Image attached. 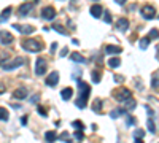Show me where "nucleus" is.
<instances>
[{
  "mask_svg": "<svg viewBox=\"0 0 159 143\" xmlns=\"http://www.w3.org/2000/svg\"><path fill=\"white\" fill-rule=\"evenodd\" d=\"M77 83H78V87H80V92H81V94H80V97H78L77 102H75V105H77L78 108H85L91 89H89V86H88L83 80H77Z\"/></svg>",
  "mask_w": 159,
  "mask_h": 143,
  "instance_id": "1",
  "label": "nucleus"
},
{
  "mask_svg": "<svg viewBox=\"0 0 159 143\" xmlns=\"http://www.w3.org/2000/svg\"><path fill=\"white\" fill-rule=\"evenodd\" d=\"M21 46L29 53H38V51L43 49V45H41L38 40H24L21 43Z\"/></svg>",
  "mask_w": 159,
  "mask_h": 143,
  "instance_id": "2",
  "label": "nucleus"
},
{
  "mask_svg": "<svg viewBox=\"0 0 159 143\" xmlns=\"http://www.w3.org/2000/svg\"><path fill=\"white\" fill-rule=\"evenodd\" d=\"M130 94H132V92H130L127 87H119V89L113 91V95H115V99L118 100V102H126V100H129Z\"/></svg>",
  "mask_w": 159,
  "mask_h": 143,
  "instance_id": "3",
  "label": "nucleus"
},
{
  "mask_svg": "<svg viewBox=\"0 0 159 143\" xmlns=\"http://www.w3.org/2000/svg\"><path fill=\"white\" fill-rule=\"evenodd\" d=\"M22 64H24V59H22V57H16V59H13L11 62L2 61V62H0V65H2V68H5V70H15V68H18L19 65H22Z\"/></svg>",
  "mask_w": 159,
  "mask_h": 143,
  "instance_id": "4",
  "label": "nucleus"
},
{
  "mask_svg": "<svg viewBox=\"0 0 159 143\" xmlns=\"http://www.w3.org/2000/svg\"><path fill=\"white\" fill-rule=\"evenodd\" d=\"M46 65H48V64H46V61L43 57L37 59V62H35V73H37V75H38V76L43 75V73L46 72Z\"/></svg>",
  "mask_w": 159,
  "mask_h": 143,
  "instance_id": "5",
  "label": "nucleus"
},
{
  "mask_svg": "<svg viewBox=\"0 0 159 143\" xmlns=\"http://www.w3.org/2000/svg\"><path fill=\"white\" fill-rule=\"evenodd\" d=\"M41 16H43V19H46V21H53L56 18V10L53 7H45L43 10H41Z\"/></svg>",
  "mask_w": 159,
  "mask_h": 143,
  "instance_id": "6",
  "label": "nucleus"
},
{
  "mask_svg": "<svg viewBox=\"0 0 159 143\" xmlns=\"http://www.w3.org/2000/svg\"><path fill=\"white\" fill-rule=\"evenodd\" d=\"M142 16L145 18V19H153L154 16H156V10H154V7L151 5H146L142 8Z\"/></svg>",
  "mask_w": 159,
  "mask_h": 143,
  "instance_id": "7",
  "label": "nucleus"
},
{
  "mask_svg": "<svg viewBox=\"0 0 159 143\" xmlns=\"http://www.w3.org/2000/svg\"><path fill=\"white\" fill-rule=\"evenodd\" d=\"M13 35L10 34V32H7V30H0V43L2 45H10L13 43Z\"/></svg>",
  "mask_w": 159,
  "mask_h": 143,
  "instance_id": "8",
  "label": "nucleus"
},
{
  "mask_svg": "<svg viewBox=\"0 0 159 143\" xmlns=\"http://www.w3.org/2000/svg\"><path fill=\"white\" fill-rule=\"evenodd\" d=\"M45 83L48 86H56L59 83V73L57 72H51L48 76H46V80H45Z\"/></svg>",
  "mask_w": 159,
  "mask_h": 143,
  "instance_id": "9",
  "label": "nucleus"
},
{
  "mask_svg": "<svg viewBox=\"0 0 159 143\" xmlns=\"http://www.w3.org/2000/svg\"><path fill=\"white\" fill-rule=\"evenodd\" d=\"M32 8H34V3H24V5L19 7V10H18V15H19V16L29 15V13L32 11Z\"/></svg>",
  "mask_w": 159,
  "mask_h": 143,
  "instance_id": "10",
  "label": "nucleus"
},
{
  "mask_svg": "<svg viewBox=\"0 0 159 143\" xmlns=\"http://www.w3.org/2000/svg\"><path fill=\"white\" fill-rule=\"evenodd\" d=\"M13 27H15V29H18V30L21 32V34H24V35H30L32 32L35 30L34 26H19V24H15Z\"/></svg>",
  "mask_w": 159,
  "mask_h": 143,
  "instance_id": "11",
  "label": "nucleus"
},
{
  "mask_svg": "<svg viewBox=\"0 0 159 143\" xmlns=\"http://www.w3.org/2000/svg\"><path fill=\"white\" fill-rule=\"evenodd\" d=\"M123 49H121V46H115V45H107L105 46V53L111 56V54H119Z\"/></svg>",
  "mask_w": 159,
  "mask_h": 143,
  "instance_id": "12",
  "label": "nucleus"
},
{
  "mask_svg": "<svg viewBox=\"0 0 159 143\" xmlns=\"http://www.w3.org/2000/svg\"><path fill=\"white\" fill-rule=\"evenodd\" d=\"M116 29L118 30H127L129 29V21L126 19V18H119L118 19V22H116Z\"/></svg>",
  "mask_w": 159,
  "mask_h": 143,
  "instance_id": "13",
  "label": "nucleus"
},
{
  "mask_svg": "<svg viewBox=\"0 0 159 143\" xmlns=\"http://www.w3.org/2000/svg\"><path fill=\"white\" fill-rule=\"evenodd\" d=\"M13 97L19 99V100H24L27 97V89L26 87H18V89L15 91V94H13Z\"/></svg>",
  "mask_w": 159,
  "mask_h": 143,
  "instance_id": "14",
  "label": "nucleus"
},
{
  "mask_svg": "<svg viewBox=\"0 0 159 143\" xmlns=\"http://www.w3.org/2000/svg\"><path fill=\"white\" fill-rule=\"evenodd\" d=\"M70 59H72L73 62H78V64H85L86 62V59L83 57L80 53H72V54H70Z\"/></svg>",
  "mask_w": 159,
  "mask_h": 143,
  "instance_id": "15",
  "label": "nucleus"
},
{
  "mask_svg": "<svg viewBox=\"0 0 159 143\" xmlns=\"http://www.w3.org/2000/svg\"><path fill=\"white\" fill-rule=\"evenodd\" d=\"M45 140L48 142V143H53V142H56V140H57V133L53 132V131H48V132L45 133Z\"/></svg>",
  "mask_w": 159,
  "mask_h": 143,
  "instance_id": "16",
  "label": "nucleus"
},
{
  "mask_svg": "<svg viewBox=\"0 0 159 143\" xmlns=\"http://www.w3.org/2000/svg\"><path fill=\"white\" fill-rule=\"evenodd\" d=\"M72 95H73V89H72V87H65V89H62V92H60V97H62L64 100H68Z\"/></svg>",
  "mask_w": 159,
  "mask_h": 143,
  "instance_id": "17",
  "label": "nucleus"
},
{
  "mask_svg": "<svg viewBox=\"0 0 159 143\" xmlns=\"http://www.w3.org/2000/svg\"><path fill=\"white\" fill-rule=\"evenodd\" d=\"M91 15L94 16V18H100V15H102V7H100V5H92V7H91Z\"/></svg>",
  "mask_w": 159,
  "mask_h": 143,
  "instance_id": "18",
  "label": "nucleus"
},
{
  "mask_svg": "<svg viewBox=\"0 0 159 143\" xmlns=\"http://www.w3.org/2000/svg\"><path fill=\"white\" fill-rule=\"evenodd\" d=\"M11 11H13V8H11V7L5 8V10L2 11V15H0V21H5V19H8V16L11 15Z\"/></svg>",
  "mask_w": 159,
  "mask_h": 143,
  "instance_id": "19",
  "label": "nucleus"
},
{
  "mask_svg": "<svg viewBox=\"0 0 159 143\" xmlns=\"http://www.w3.org/2000/svg\"><path fill=\"white\" fill-rule=\"evenodd\" d=\"M108 65H110L111 68L119 67V65H121V59H119V57H111L110 61H108Z\"/></svg>",
  "mask_w": 159,
  "mask_h": 143,
  "instance_id": "20",
  "label": "nucleus"
},
{
  "mask_svg": "<svg viewBox=\"0 0 159 143\" xmlns=\"http://www.w3.org/2000/svg\"><path fill=\"white\" fill-rule=\"evenodd\" d=\"M100 105H102V100H100V99H96V100H94V103H92V110H94L96 113H102Z\"/></svg>",
  "mask_w": 159,
  "mask_h": 143,
  "instance_id": "21",
  "label": "nucleus"
},
{
  "mask_svg": "<svg viewBox=\"0 0 159 143\" xmlns=\"http://www.w3.org/2000/svg\"><path fill=\"white\" fill-rule=\"evenodd\" d=\"M10 118V114H8L7 111V108H3V107H0V121H7V119Z\"/></svg>",
  "mask_w": 159,
  "mask_h": 143,
  "instance_id": "22",
  "label": "nucleus"
},
{
  "mask_svg": "<svg viewBox=\"0 0 159 143\" xmlns=\"http://www.w3.org/2000/svg\"><path fill=\"white\" fill-rule=\"evenodd\" d=\"M53 29L56 32H59V34H62V35H67V30H65L60 24H57V22H54V24H53Z\"/></svg>",
  "mask_w": 159,
  "mask_h": 143,
  "instance_id": "23",
  "label": "nucleus"
},
{
  "mask_svg": "<svg viewBox=\"0 0 159 143\" xmlns=\"http://www.w3.org/2000/svg\"><path fill=\"white\" fill-rule=\"evenodd\" d=\"M149 37H143V38H140V48L145 49V48H148V45H149Z\"/></svg>",
  "mask_w": 159,
  "mask_h": 143,
  "instance_id": "24",
  "label": "nucleus"
},
{
  "mask_svg": "<svg viewBox=\"0 0 159 143\" xmlns=\"http://www.w3.org/2000/svg\"><path fill=\"white\" fill-rule=\"evenodd\" d=\"M119 114H126V110H123V108L113 110V111H111V113H110V116H111V118H113V119H115V118H118V116H119Z\"/></svg>",
  "mask_w": 159,
  "mask_h": 143,
  "instance_id": "25",
  "label": "nucleus"
},
{
  "mask_svg": "<svg viewBox=\"0 0 159 143\" xmlns=\"http://www.w3.org/2000/svg\"><path fill=\"white\" fill-rule=\"evenodd\" d=\"M72 127L77 129V131H85V124H83L81 121H73L72 122Z\"/></svg>",
  "mask_w": 159,
  "mask_h": 143,
  "instance_id": "26",
  "label": "nucleus"
},
{
  "mask_svg": "<svg viewBox=\"0 0 159 143\" xmlns=\"http://www.w3.org/2000/svg\"><path fill=\"white\" fill-rule=\"evenodd\" d=\"M146 124H148V131H149V132H151V133H154V132H156V126H154V121H153V118H149Z\"/></svg>",
  "mask_w": 159,
  "mask_h": 143,
  "instance_id": "27",
  "label": "nucleus"
},
{
  "mask_svg": "<svg viewBox=\"0 0 159 143\" xmlns=\"http://www.w3.org/2000/svg\"><path fill=\"white\" fill-rule=\"evenodd\" d=\"M135 105H137V103H135V100H132V97H130L129 100H126V108H127V110H134Z\"/></svg>",
  "mask_w": 159,
  "mask_h": 143,
  "instance_id": "28",
  "label": "nucleus"
},
{
  "mask_svg": "<svg viewBox=\"0 0 159 143\" xmlns=\"http://www.w3.org/2000/svg\"><path fill=\"white\" fill-rule=\"evenodd\" d=\"M148 37H149L151 40H153V38H159V30H158V29H151V30H149V35H148Z\"/></svg>",
  "mask_w": 159,
  "mask_h": 143,
  "instance_id": "29",
  "label": "nucleus"
},
{
  "mask_svg": "<svg viewBox=\"0 0 159 143\" xmlns=\"http://www.w3.org/2000/svg\"><path fill=\"white\" fill-rule=\"evenodd\" d=\"M92 81H94V83H99L100 81V72L99 70H94V72H92Z\"/></svg>",
  "mask_w": 159,
  "mask_h": 143,
  "instance_id": "30",
  "label": "nucleus"
},
{
  "mask_svg": "<svg viewBox=\"0 0 159 143\" xmlns=\"http://www.w3.org/2000/svg\"><path fill=\"white\" fill-rule=\"evenodd\" d=\"M37 110H38V113L41 114V116H48V111H46V108H43V107H37Z\"/></svg>",
  "mask_w": 159,
  "mask_h": 143,
  "instance_id": "31",
  "label": "nucleus"
},
{
  "mask_svg": "<svg viewBox=\"0 0 159 143\" xmlns=\"http://www.w3.org/2000/svg\"><path fill=\"white\" fill-rule=\"evenodd\" d=\"M151 86H153V89H159V78H154V80L151 81Z\"/></svg>",
  "mask_w": 159,
  "mask_h": 143,
  "instance_id": "32",
  "label": "nucleus"
},
{
  "mask_svg": "<svg viewBox=\"0 0 159 143\" xmlns=\"http://www.w3.org/2000/svg\"><path fill=\"white\" fill-rule=\"evenodd\" d=\"M104 21L107 22V24H110V22H111V15H110L108 11H105V15H104Z\"/></svg>",
  "mask_w": 159,
  "mask_h": 143,
  "instance_id": "33",
  "label": "nucleus"
},
{
  "mask_svg": "<svg viewBox=\"0 0 159 143\" xmlns=\"http://www.w3.org/2000/svg\"><path fill=\"white\" fill-rule=\"evenodd\" d=\"M75 137H77V140H83V138H85V133H83V131H77L75 132Z\"/></svg>",
  "mask_w": 159,
  "mask_h": 143,
  "instance_id": "34",
  "label": "nucleus"
},
{
  "mask_svg": "<svg viewBox=\"0 0 159 143\" xmlns=\"http://www.w3.org/2000/svg\"><path fill=\"white\" fill-rule=\"evenodd\" d=\"M145 135V132L142 131V129H137V131H135V137H137V138H142Z\"/></svg>",
  "mask_w": 159,
  "mask_h": 143,
  "instance_id": "35",
  "label": "nucleus"
},
{
  "mask_svg": "<svg viewBox=\"0 0 159 143\" xmlns=\"http://www.w3.org/2000/svg\"><path fill=\"white\" fill-rule=\"evenodd\" d=\"M126 122H127V126H132V124H135V119L132 116H127V121Z\"/></svg>",
  "mask_w": 159,
  "mask_h": 143,
  "instance_id": "36",
  "label": "nucleus"
},
{
  "mask_svg": "<svg viewBox=\"0 0 159 143\" xmlns=\"http://www.w3.org/2000/svg\"><path fill=\"white\" fill-rule=\"evenodd\" d=\"M38 100H40V95H34L30 99V103H38Z\"/></svg>",
  "mask_w": 159,
  "mask_h": 143,
  "instance_id": "37",
  "label": "nucleus"
},
{
  "mask_svg": "<svg viewBox=\"0 0 159 143\" xmlns=\"http://www.w3.org/2000/svg\"><path fill=\"white\" fill-rule=\"evenodd\" d=\"M21 124H22V126H26V124H27V116H22L21 118Z\"/></svg>",
  "mask_w": 159,
  "mask_h": 143,
  "instance_id": "38",
  "label": "nucleus"
},
{
  "mask_svg": "<svg viewBox=\"0 0 159 143\" xmlns=\"http://www.w3.org/2000/svg\"><path fill=\"white\" fill-rule=\"evenodd\" d=\"M115 80H116V83H121V81H123V76H119V75H115Z\"/></svg>",
  "mask_w": 159,
  "mask_h": 143,
  "instance_id": "39",
  "label": "nucleus"
},
{
  "mask_svg": "<svg viewBox=\"0 0 159 143\" xmlns=\"http://www.w3.org/2000/svg\"><path fill=\"white\" fill-rule=\"evenodd\" d=\"M59 138H60V140H67V138H68V133H62Z\"/></svg>",
  "mask_w": 159,
  "mask_h": 143,
  "instance_id": "40",
  "label": "nucleus"
},
{
  "mask_svg": "<svg viewBox=\"0 0 159 143\" xmlns=\"http://www.w3.org/2000/svg\"><path fill=\"white\" fill-rule=\"evenodd\" d=\"M3 92H5V84H2V83H0V94H3Z\"/></svg>",
  "mask_w": 159,
  "mask_h": 143,
  "instance_id": "41",
  "label": "nucleus"
},
{
  "mask_svg": "<svg viewBox=\"0 0 159 143\" xmlns=\"http://www.w3.org/2000/svg\"><path fill=\"white\" fill-rule=\"evenodd\" d=\"M67 51H68V49H67V48H64L62 51H60V56H65V54H67Z\"/></svg>",
  "mask_w": 159,
  "mask_h": 143,
  "instance_id": "42",
  "label": "nucleus"
},
{
  "mask_svg": "<svg viewBox=\"0 0 159 143\" xmlns=\"http://www.w3.org/2000/svg\"><path fill=\"white\" fill-rule=\"evenodd\" d=\"M134 143H143V140H142V138H137V137H135V140H134Z\"/></svg>",
  "mask_w": 159,
  "mask_h": 143,
  "instance_id": "43",
  "label": "nucleus"
},
{
  "mask_svg": "<svg viewBox=\"0 0 159 143\" xmlns=\"http://www.w3.org/2000/svg\"><path fill=\"white\" fill-rule=\"evenodd\" d=\"M116 3H118V5H123V3H126V0H115Z\"/></svg>",
  "mask_w": 159,
  "mask_h": 143,
  "instance_id": "44",
  "label": "nucleus"
},
{
  "mask_svg": "<svg viewBox=\"0 0 159 143\" xmlns=\"http://www.w3.org/2000/svg\"><path fill=\"white\" fill-rule=\"evenodd\" d=\"M56 46H57V43H53V46H51V51H53V53L56 51Z\"/></svg>",
  "mask_w": 159,
  "mask_h": 143,
  "instance_id": "45",
  "label": "nucleus"
},
{
  "mask_svg": "<svg viewBox=\"0 0 159 143\" xmlns=\"http://www.w3.org/2000/svg\"><path fill=\"white\" fill-rule=\"evenodd\" d=\"M72 43H73V45H80V41H78L77 38H73V40H72Z\"/></svg>",
  "mask_w": 159,
  "mask_h": 143,
  "instance_id": "46",
  "label": "nucleus"
},
{
  "mask_svg": "<svg viewBox=\"0 0 159 143\" xmlns=\"http://www.w3.org/2000/svg\"><path fill=\"white\" fill-rule=\"evenodd\" d=\"M94 2H97V0H94Z\"/></svg>",
  "mask_w": 159,
  "mask_h": 143,
  "instance_id": "47",
  "label": "nucleus"
},
{
  "mask_svg": "<svg viewBox=\"0 0 159 143\" xmlns=\"http://www.w3.org/2000/svg\"><path fill=\"white\" fill-rule=\"evenodd\" d=\"M35 2H37V0H35Z\"/></svg>",
  "mask_w": 159,
  "mask_h": 143,
  "instance_id": "48",
  "label": "nucleus"
}]
</instances>
